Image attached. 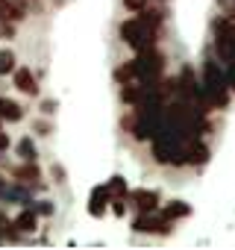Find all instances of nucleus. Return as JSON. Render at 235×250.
Returning <instances> with one entry per match:
<instances>
[{"label":"nucleus","instance_id":"f257e3e1","mask_svg":"<svg viewBox=\"0 0 235 250\" xmlns=\"http://www.w3.org/2000/svg\"><path fill=\"white\" fill-rule=\"evenodd\" d=\"M121 36H124V42H127L130 47H136L138 53H144V50H150V47H153L156 27H150L147 21H141V18L136 15V18H130V21L121 27Z\"/></svg>","mask_w":235,"mask_h":250},{"label":"nucleus","instance_id":"f03ea898","mask_svg":"<svg viewBox=\"0 0 235 250\" xmlns=\"http://www.w3.org/2000/svg\"><path fill=\"white\" fill-rule=\"evenodd\" d=\"M203 91H206V100H212L215 106H226L229 85H226V77L217 71V65H206L203 68Z\"/></svg>","mask_w":235,"mask_h":250},{"label":"nucleus","instance_id":"7ed1b4c3","mask_svg":"<svg viewBox=\"0 0 235 250\" xmlns=\"http://www.w3.org/2000/svg\"><path fill=\"white\" fill-rule=\"evenodd\" d=\"M215 42H217V53L223 62L235 59V27H229L226 21H217L215 27Z\"/></svg>","mask_w":235,"mask_h":250},{"label":"nucleus","instance_id":"20e7f679","mask_svg":"<svg viewBox=\"0 0 235 250\" xmlns=\"http://www.w3.org/2000/svg\"><path fill=\"white\" fill-rule=\"evenodd\" d=\"M136 232H171V221L165 215H153V212H141L133 224Z\"/></svg>","mask_w":235,"mask_h":250},{"label":"nucleus","instance_id":"39448f33","mask_svg":"<svg viewBox=\"0 0 235 250\" xmlns=\"http://www.w3.org/2000/svg\"><path fill=\"white\" fill-rule=\"evenodd\" d=\"M130 200H133V206H136L138 212H156V206H159V191L136 188V191L130 194Z\"/></svg>","mask_w":235,"mask_h":250},{"label":"nucleus","instance_id":"423d86ee","mask_svg":"<svg viewBox=\"0 0 235 250\" xmlns=\"http://www.w3.org/2000/svg\"><path fill=\"white\" fill-rule=\"evenodd\" d=\"M15 85L24 94H39V85H36V77L30 68H15Z\"/></svg>","mask_w":235,"mask_h":250},{"label":"nucleus","instance_id":"0eeeda50","mask_svg":"<svg viewBox=\"0 0 235 250\" xmlns=\"http://www.w3.org/2000/svg\"><path fill=\"white\" fill-rule=\"evenodd\" d=\"M106 197H109L106 186H97V188H94V194H91V200H88V212H91L94 218H100V215H103V209H106Z\"/></svg>","mask_w":235,"mask_h":250},{"label":"nucleus","instance_id":"6e6552de","mask_svg":"<svg viewBox=\"0 0 235 250\" xmlns=\"http://www.w3.org/2000/svg\"><path fill=\"white\" fill-rule=\"evenodd\" d=\"M188 212H191V206H188V203H182V200H171V203H165V209H162V215H165L168 221L185 218Z\"/></svg>","mask_w":235,"mask_h":250},{"label":"nucleus","instance_id":"1a4fd4ad","mask_svg":"<svg viewBox=\"0 0 235 250\" xmlns=\"http://www.w3.org/2000/svg\"><path fill=\"white\" fill-rule=\"evenodd\" d=\"M21 115H24V109L18 103L0 97V118H3V121H21Z\"/></svg>","mask_w":235,"mask_h":250},{"label":"nucleus","instance_id":"9d476101","mask_svg":"<svg viewBox=\"0 0 235 250\" xmlns=\"http://www.w3.org/2000/svg\"><path fill=\"white\" fill-rule=\"evenodd\" d=\"M0 18H3V21H21L24 18V9L15 6L12 0H0Z\"/></svg>","mask_w":235,"mask_h":250},{"label":"nucleus","instance_id":"9b49d317","mask_svg":"<svg viewBox=\"0 0 235 250\" xmlns=\"http://www.w3.org/2000/svg\"><path fill=\"white\" fill-rule=\"evenodd\" d=\"M15 229H21V232H33L36 229V209H30V212H21L18 218H15V224H12Z\"/></svg>","mask_w":235,"mask_h":250},{"label":"nucleus","instance_id":"f8f14e48","mask_svg":"<svg viewBox=\"0 0 235 250\" xmlns=\"http://www.w3.org/2000/svg\"><path fill=\"white\" fill-rule=\"evenodd\" d=\"M15 180L18 183H36L39 180V168L30 162V165H21V168H15Z\"/></svg>","mask_w":235,"mask_h":250},{"label":"nucleus","instance_id":"ddd939ff","mask_svg":"<svg viewBox=\"0 0 235 250\" xmlns=\"http://www.w3.org/2000/svg\"><path fill=\"white\" fill-rule=\"evenodd\" d=\"M106 191L112 194V197H127V183H124V177H112V183L106 186Z\"/></svg>","mask_w":235,"mask_h":250},{"label":"nucleus","instance_id":"4468645a","mask_svg":"<svg viewBox=\"0 0 235 250\" xmlns=\"http://www.w3.org/2000/svg\"><path fill=\"white\" fill-rule=\"evenodd\" d=\"M9 71H15V56L12 50H0V74H9Z\"/></svg>","mask_w":235,"mask_h":250},{"label":"nucleus","instance_id":"2eb2a0df","mask_svg":"<svg viewBox=\"0 0 235 250\" xmlns=\"http://www.w3.org/2000/svg\"><path fill=\"white\" fill-rule=\"evenodd\" d=\"M223 77H226V85L235 91V59H229V62H226V74H223Z\"/></svg>","mask_w":235,"mask_h":250},{"label":"nucleus","instance_id":"dca6fc26","mask_svg":"<svg viewBox=\"0 0 235 250\" xmlns=\"http://www.w3.org/2000/svg\"><path fill=\"white\" fill-rule=\"evenodd\" d=\"M124 6H127L130 12H141V9H144V0H124Z\"/></svg>","mask_w":235,"mask_h":250},{"label":"nucleus","instance_id":"f3484780","mask_svg":"<svg viewBox=\"0 0 235 250\" xmlns=\"http://www.w3.org/2000/svg\"><path fill=\"white\" fill-rule=\"evenodd\" d=\"M21 150L27 153V159H30V162L36 159V150H33V142H27V139H24V142H21Z\"/></svg>","mask_w":235,"mask_h":250},{"label":"nucleus","instance_id":"a211bd4d","mask_svg":"<svg viewBox=\"0 0 235 250\" xmlns=\"http://www.w3.org/2000/svg\"><path fill=\"white\" fill-rule=\"evenodd\" d=\"M0 36L12 39V27H9V21H3V18H0Z\"/></svg>","mask_w":235,"mask_h":250},{"label":"nucleus","instance_id":"6ab92c4d","mask_svg":"<svg viewBox=\"0 0 235 250\" xmlns=\"http://www.w3.org/2000/svg\"><path fill=\"white\" fill-rule=\"evenodd\" d=\"M9 147V136L6 133H0V150H6Z\"/></svg>","mask_w":235,"mask_h":250},{"label":"nucleus","instance_id":"aec40b11","mask_svg":"<svg viewBox=\"0 0 235 250\" xmlns=\"http://www.w3.org/2000/svg\"><path fill=\"white\" fill-rule=\"evenodd\" d=\"M0 188H3V183H0Z\"/></svg>","mask_w":235,"mask_h":250}]
</instances>
